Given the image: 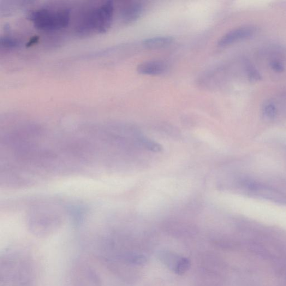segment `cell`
Listing matches in <instances>:
<instances>
[{
    "mask_svg": "<svg viewBox=\"0 0 286 286\" xmlns=\"http://www.w3.org/2000/svg\"><path fill=\"white\" fill-rule=\"evenodd\" d=\"M75 204L60 199L47 198L34 201L26 214L30 231L39 237L49 236L71 222Z\"/></svg>",
    "mask_w": 286,
    "mask_h": 286,
    "instance_id": "obj_1",
    "label": "cell"
},
{
    "mask_svg": "<svg viewBox=\"0 0 286 286\" xmlns=\"http://www.w3.org/2000/svg\"><path fill=\"white\" fill-rule=\"evenodd\" d=\"M26 249L10 248L2 256L1 286H41L37 260Z\"/></svg>",
    "mask_w": 286,
    "mask_h": 286,
    "instance_id": "obj_2",
    "label": "cell"
},
{
    "mask_svg": "<svg viewBox=\"0 0 286 286\" xmlns=\"http://www.w3.org/2000/svg\"><path fill=\"white\" fill-rule=\"evenodd\" d=\"M114 12V6L111 2L92 8L82 17L77 31L82 34L106 32L111 26Z\"/></svg>",
    "mask_w": 286,
    "mask_h": 286,
    "instance_id": "obj_3",
    "label": "cell"
},
{
    "mask_svg": "<svg viewBox=\"0 0 286 286\" xmlns=\"http://www.w3.org/2000/svg\"><path fill=\"white\" fill-rule=\"evenodd\" d=\"M29 19L35 27L44 31H55L68 26L70 12L67 9L41 8L32 12Z\"/></svg>",
    "mask_w": 286,
    "mask_h": 286,
    "instance_id": "obj_4",
    "label": "cell"
},
{
    "mask_svg": "<svg viewBox=\"0 0 286 286\" xmlns=\"http://www.w3.org/2000/svg\"><path fill=\"white\" fill-rule=\"evenodd\" d=\"M65 286H103L99 274L83 258H77L70 267Z\"/></svg>",
    "mask_w": 286,
    "mask_h": 286,
    "instance_id": "obj_5",
    "label": "cell"
},
{
    "mask_svg": "<svg viewBox=\"0 0 286 286\" xmlns=\"http://www.w3.org/2000/svg\"><path fill=\"white\" fill-rule=\"evenodd\" d=\"M257 32V28L253 26H246L231 30L225 34L219 40L218 46L225 47L252 37Z\"/></svg>",
    "mask_w": 286,
    "mask_h": 286,
    "instance_id": "obj_6",
    "label": "cell"
},
{
    "mask_svg": "<svg viewBox=\"0 0 286 286\" xmlns=\"http://www.w3.org/2000/svg\"><path fill=\"white\" fill-rule=\"evenodd\" d=\"M144 11V6L138 2H127L122 6V18L124 21L132 22L136 21L141 16Z\"/></svg>",
    "mask_w": 286,
    "mask_h": 286,
    "instance_id": "obj_7",
    "label": "cell"
},
{
    "mask_svg": "<svg viewBox=\"0 0 286 286\" xmlns=\"http://www.w3.org/2000/svg\"><path fill=\"white\" fill-rule=\"evenodd\" d=\"M168 69V65L164 62L151 61L140 63L137 67V71L142 75L159 76L166 73Z\"/></svg>",
    "mask_w": 286,
    "mask_h": 286,
    "instance_id": "obj_8",
    "label": "cell"
},
{
    "mask_svg": "<svg viewBox=\"0 0 286 286\" xmlns=\"http://www.w3.org/2000/svg\"><path fill=\"white\" fill-rule=\"evenodd\" d=\"M174 41V38L169 36H160L146 39L141 42L144 49L148 50H159L170 46Z\"/></svg>",
    "mask_w": 286,
    "mask_h": 286,
    "instance_id": "obj_9",
    "label": "cell"
},
{
    "mask_svg": "<svg viewBox=\"0 0 286 286\" xmlns=\"http://www.w3.org/2000/svg\"><path fill=\"white\" fill-rule=\"evenodd\" d=\"M138 140L147 150L153 152H159L162 150V146L158 143L145 138H140Z\"/></svg>",
    "mask_w": 286,
    "mask_h": 286,
    "instance_id": "obj_10",
    "label": "cell"
},
{
    "mask_svg": "<svg viewBox=\"0 0 286 286\" xmlns=\"http://www.w3.org/2000/svg\"><path fill=\"white\" fill-rule=\"evenodd\" d=\"M263 112L265 116L269 118H273L277 114L276 107L272 103H266L264 106Z\"/></svg>",
    "mask_w": 286,
    "mask_h": 286,
    "instance_id": "obj_11",
    "label": "cell"
},
{
    "mask_svg": "<svg viewBox=\"0 0 286 286\" xmlns=\"http://www.w3.org/2000/svg\"><path fill=\"white\" fill-rule=\"evenodd\" d=\"M1 44L5 47H8V49H12V47L17 46L19 44V42L17 40L13 38H4L2 39Z\"/></svg>",
    "mask_w": 286,
    "mask_h": 286,
    "instance_id": "obj_12",
    "label": "cell"
},
{
    "mask_svg": "<svg viewBox=\"0 0 286 286\" xmlns=\"http://www.w3.org/2000/svg\"><path fill=\"white\" fill-rule=\"evenodd\" d=\"M270 66L271 68L276 72V73H282L284 71V67L281 62L277 60L273 61L270 63Z\"/></svg>",
    "mask_w": 286,
    "mask_h": 286,
    "instance_id": "obj_13",
    "label": "cell"
},
{
    "mask_svg": "<svg viewBox=\"0 0 286 286\" xmlns=\"http://www.w3.org/2000/svg\"><path fill=\"white\" fill-rule=\"evenodd\" d=\"M249 76L253 80H258L259 79V75L258 72L254 70V69L250 70L249 72Z\"/></svg>",
    "mask_w": 286,
    "mask_h": 286,
    "instance_id": "obj_14",
    "label": "cell"
}]
</instances>
